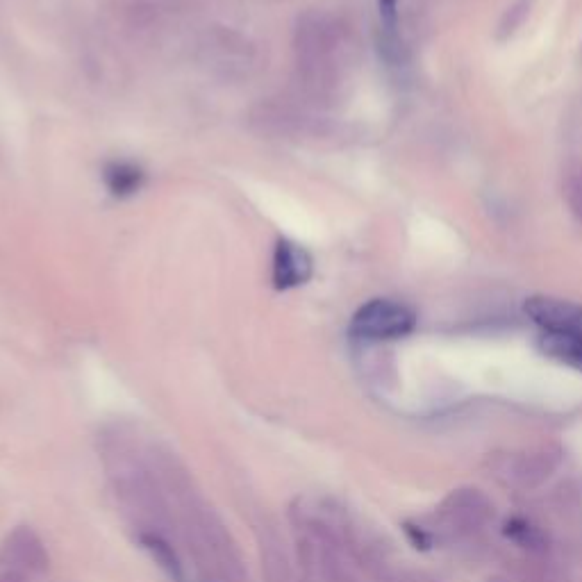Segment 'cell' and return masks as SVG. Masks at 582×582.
I'll list each match as a JSON object with an SVG mask.
<instances>
[{
	"label": "cell",
	"mask_w": 582,
	"mask_h": 582,
	"mask_svg": "<svg viewBox=\"0 0 582 582\" xmlns=\"http://www.w3.org/2000/svg\"><path fill=\"white\" fill-rule=\"evenodd\" d=\"M380 21L387 37V48H398V10L396 0H378Z\"/></svg>",
	"instance_id": "9a60e30c"
},
{
	"label": "cell",
	"mask_w": 582,
	"mask_h": 582,
	"mask_svg": "<svg viewBox=\"0 0 582 582\" xmlns=\"http://www.w3.org/2000/svg\"><path fill=\"white\" fill-rule=\"evenodd\" d=\"M492 503L478 489H457L442 505V519L453 532H473L492 517Z\"/></svg>",
	"instance_id": "8992f818"
},
{
	"label": "cell",
	"mask_w": 582,
	"mask_h": 582,
	"mask_svg": "<svg viewBox=\"0 0 582 582\" xmlns=\"http://www.w3.org/2000/svg\"><path fill=\"white\" fill-rule=\"evenodd\" d=\"M503 535L521 548H530V551H537V548L544 546V535L535 523L523 519V517H512L505 521Z\"/></svg>",
	"instance_id": "4fadbf2b"
},
{
	"label": "cell",
	"mask_w": 582,
	"mask_h": 582,
	"mask_svg": "<svg viewBox=\"0 0 582 582\" xmlns=\"http://www.w3.org/2000/svg\"><path fill=\"white\" fill-rule=\"evenodd\" d=\"M173 510L176 530L207 582H248L246 562L235 537L198 487L173 498Z\"/></svg>",
	"instance_id": "7a4b0ae2"
},
{
	"label": "cell",
	"mask_w": 582,
	"mask_h": 582,
	"mask_svg": "<svg viewBox=\"0 0 582 582\" xmlns=\"http://www.w3.org/2000/svg\"><path fill=\"white\" fill-rule=\"evenodd\" d=\"M537 348L551 360L582 373V335H560V332H542L537 337Z\"/></svg>",
	"instance_id": "8fae6325"
},
{
	"label": "cell",
	"mask_w": 582,
	"mask_h": 582,
	"mask_svg": "<svg viewBox=\"0 0 582 582\" xmlns=\"http://www.w3.org/2000/svg\"><path fill=\"white\" fill-rule=\"evenodd\" d=\"M0 582H28V573L12 567L0 573Z\"/></svg>",
	"instance_id": "e0dca14e"
},
{
	"label": "cell",
	"mask_w": 582,
	"mask_h": 582,
	"mask_svg": "<svg viewBox=\"0 0 582 582\" xmlns=\"http://www.w3.org/2000/svg\"><path fill=\"white\" fill-rule=\"evenodd\" d=\"M298 564L312 582H357L355 548L342 523L303 503L289 510Z\"/></svg>",
	"instance_id": "3957f363"
},
{
	"label": "cell",
	"mask_w": 582,
	"mask_h": 582,
	"mask_svg": "<svg viewBox=\"0 0 582 582\" xmlns=\"http://www.w3.org/2000/svg\"><path fill=\"white\" fill-rule=\"evenodd\" d=\"M564 198L573 216L582 223V164H573L564 176Z\"/></svg>",
	"instance_id": "5bb4252c"
},
{
	"label": "cell",
	"mask_w": 582,
	"mask_h": 582,
	"mask_svg": "<svg viewBox=\"0 0 582 582\" xmlns=\"http://www.w3.org/2000/svg\"><path fill=\"white\" fill-rule=\"evenodd\" d=\"M101 460L112 492L139 530L176 532V510L153 467L151 448L141 451L130 432L107 428L101 437Z\"/></svg>",
	"instance_id": "6da1fadb"
},
{
	"label": "cell",
	"mask_w": 582,
	"mask_h": 582,
	"mask_svg": "<svg viewBox=\"0 0 582 582\" xmlns=\"http://www.w3.org/2000/svg\"><path fill=\"white\" fill-rule=\"evenodd\" d=\"M5 555L14 569L26 573H44L51 567V553L35 528L16 526L5 539Z\"/></svg>",
	"instance_id": "ba28073f"
},
{
	"label": "cell",
	"mask_w": 582,
	"mask_h": 582,
	"mask_svg": "<svg viewBox=\"0 0 582 582\" xmlns=\"http://www.w3.org/2000/svg\"><path fill=\"white\" fill-rule=\"evenodd\" d=\"M314 273L312 255L289 239H280L273 251V287L280 291L305 285Z\"/></svg>",
	"instance_id": "52a82bcc"
},
{
	"label": "cell",
	"mask_w": 582,
	"mask_h": 582,
	"mask_svg": "<svg viewBox=\"0 0 582 582\" xmlns=\"http://www.w3.org/2000/svg\"><path fill=\"white\" fill-rule=\"evenodd\" d=\"M139 546L153 557V562L164 571V576L171 582H185V567L176 551V546L171 544V539L166 532L160 530H139L137 535Z\"/></svg>",
	"instance_id": "30bf717a"
},
{
	"label": "cell",
	"mask_w": 582,
	"mask_h": 582,
	"mask_svg": "<svg viewBox=\"0 0 582 582\" xmlns=\"http://www.w3.org/2000/svg\"><path fill=\"white\" fill-rule=\"evenodd\" d=\"M528 319L537 323L542 332L560 335H582V305L555 296H530L523 303Z\"/></svg>",
	"instance_id": "5b68a950"
},
{
	"label": "cell",
	"mask_w": 582,
	"mask_h": 582,
	"mask_svg": "<svg viewBox=\"0 0 582 582\" xmlns=\"http://www.w3.org/2000/svg\"><path fill=\"white\" fill-rule=\"evenodd\" d=\"M103 180L112 196L128 198V196H135L137 191L144 187L146 173L141 166L132 162H110L103 169Z\"/></svg>",
	"instance_id": "7c38bea8"
},
{
	"label": "cell",
	"mask_w": 582,
	"mask_h": 582,
	"mask_svg": "<svg viewBox=\"0 0 582 582\" xmlns=\"http://www.w3.org/2000/svg\"><path fill=\"white\" fill-rule=\"evenodd\" d=\"M257 544H260L264 582H296L285 544H282L276 530L271 526H260V530H257Z\"/></svg>",
	"instance_id": "9c48e42d"
},
{
	"label": "cell",
	"mask_w": 582,
	"mask_h": 582,
	"mask_svg": "<svg viewBox=\"0 0 582 582\" xmlns=\"http://www.w3.org/2000/svg\"><path fill=\"white\" fill-rule=\"evenodd\" d=\"M403 530L407 539H410L414 548H419V551H430L432 544H435V539H432V535L426 528L414 526V523H403Z\"/></svg>",
	"instance_id": "2e32d148"
},
{
	"label": "cell",
	"mask_w": 582,
	"mask_h": 582,
	"mask_svg": "<svg viewBox=\"0 0 582 582\" xmlns=\"http://www.w3.org/2000/svg\"><path fill=\"white\" fill-rule=\"evenodd\" d=\"M417 328V314L410 307L389 298H373L351 319V335L364 342H392L407 337Z\"/></svg>",
	"instance_id": "277c9868"
}]
</instances>
